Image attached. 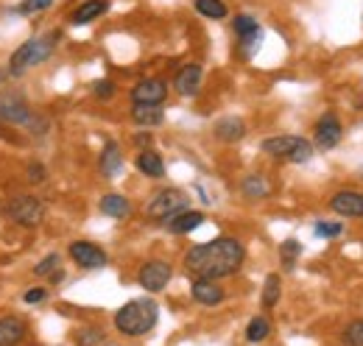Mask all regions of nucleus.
Instances as JSON below:
<instances>
[{"instance_id": "f257e3e1", "label": "nucleus", "mask_w": 363, "mask_h": 346, "mask_svg": "<svg viewBox=\"0 0 363 346\" xmlns=\"http://www.w3.org/2000/svg\"><path fill=\"white\" fill-rule=\"evenodd\" d=\"M246 257V249L235 238H216L210 243H199L184 255V268L196 279H221L232 277Z\"/></svg>"}, {"instance_id": "f03ea898", "label": "nucleus", "mask_w": 363, "mask_h": 346, "mask_svg": "<svg viewBox=\"0 0 363 346\" xmlns=\"http://www.w3.org/2000/svg\"><path fill=\"white\" fill-rule=\"evenodd\" d=\"M59 40H62V34H59V31H48V34H37V37L26 40V43L11 53L6 73H9L11 79H20V76H23V73H28L31 67H37V65L48 62V59L53 56V50H56Z\"/></svg>"}, {"instance_id": "7ed1b4c3", "label": "nucleus", "mask_w": 363, "mask_h": 346, "mask_svg": "<svg viewBox=\"0 0 363 346\" xmlns=\"http://www.w3.org/2000/svg\"><path fill=\"white\" fill-rule=\"evenodd\" d=\"M160 318V307L154 299H132L129 304H123L118 313H115V327L123 333V335H145L154 330Z\"/></svg>"}, {"instance_id": "20e7f679", "label": "nucleus", "mask_w": 363, "mask_h": 346, "mask_svg": "<svg viewBox=\"0 0 363 346\" xmlns=\"http://www.w3.org/2000/svg\"><path fill=\"white\" fill-rule=\"evenodd\" d=\"M260 148H263V154H269L274 160H291V162H296V165H302V162H308V160L313 157V145H311L308 140H302V137H288V134L263 140Z\"/></svg>"}, {"instance_id": "39448f33", "label": "nucleus", "mask_w": 363, "mask_h": 346, "mask_svg": "<svg viewBox=\"0 0 363 346\" xmlns=\"http://www.w3.org/2000/svg\"><path fill=\"white\" fill-rule=\"evenodd\" d=\"M182 210H187V196L177 187H165L148 201L145 216L154 218V221H168V218H174Z\"/></svg>"}, {"instance_id": "423d86ee", "label": "nucleus", "mask_w": 363, "mask_h": 346, "mask_svg": "<svg viewBox=\"0 0 363 346\" xmlns=\"http://www.w3.org/2000/svg\"><path fill=\"white\" fill-rule=\"evenodd\" d=\"M34 115V109L28 106L26 95L17 89H0V121L11 123V126H23L28 123Z\"/></svg>"}, {"instance_id": "0eeeda50", "label": "nucleus", "mask_w": 363, "mask_h": 346, "mask_svg": "<svg viewBox=\"0 0 363 346\" xmlns=\"http://www.w3.org/2000/svg\"><path fill=\"white\" fill-rule=\"evenodd\" d=\"M6 213H9L11 221H17L20 226L34 229V226H40L43 218H45V204H43V199H37V196H17V199H11V204L6 207Z\"/></svg>"}, {"instance_id": "6e6552de", "label": "nucleus", "mask_w": 363, "mask_h": 346, "mask_svg": "<svg viewBox=\"0 0 363 346\" xmlns=\"http://www.w3.org/2000/svg\"><path fill=\"white\" fill-rule=\"evenodd\" d=\"M171 265L168 262H162V260H148V262H143V268H140V274H137V282H140V288L143 291H151V294H157V291H162L168 282H171Z\"/></svg>"}, {"instance_id": "1a4fd4ad", "label": "nucleus", "mask_w": 363, "mask_h": 346, "mask_svg": "<svg viewBox=\"0 0 363 346\" xmlns=\"http://www.w3.org/2000/svg\"><path fill=\"white\" fill-rule=\"evenodd\" d=\"M232 28H235V34H238L240 53H243V56H252L255 48H257L260 40H263V28H260V23H257L255 17H249V14H238L235 23H232Z\"/></svg>"}, {"instance_id": "9d476101", "label": "nucleus", "mask_w": 363, "mask_h": 346, "mask_svg": "<svg viewBox=\"0 0 363 346\" xmlns=\"http://www.w3.org/2000/svg\"><path fill=\"white\" fill-rule=\"evenodd\" d=\"M70 257H73V262H79L82 268H90V271L104 268L106 260H109L106 252H104L101 246L90 243V240H73V243H70Z\"/></svg>"}, {"instance_id": "9b49d317", "label": "nucleus", "mask_w": 363, "mask_h": 346, "mask_svg": "<svg viewBox=\"0 0 363 346\" xmlns=\"http://www.w3.org/2000/svg\"><path fill=\"white\" fill-rule=\"evenodd\" d=\"M341 143V121L333 115V112H327V115H321L316 123V145L318 148H324V151H330V148H335Z\"/></svg>"}, {"instance_id": "f8f14e48", "label": "nucleus", "mask_w": 363, "mask_h": 346, "mask_svg": "<svg viewBox=\"0 0 363 346\" xmlns=\"http://www.w3.org/2000/svg\"><path fill=\"white\" fill-rule=\"evenodd\" d=\"M168 95V84L162 79H143L132 89V101L135 104H162Z\"/></svg>"}, {"instance_id": "ddd939ff", "label": "nucleus", "mask_w": 363, "mask_h": 346, "mask_svg": "<svg viewBox=\"0 0 363 346\" xmlns=\"http://www.w3.org/2000/svg\"><path fill=\"white\" fill-rule=\"evenodd\" d=\"M330 207L333 213L347 218H361L363 216V193H355V190H341L330 199Z\"/></svg>"}, {"instance_id": "4468645a", "label": "nucleus", "mask_w": 363, "mask_h": 346, "mask_svg": "<svg viewBox=\"0 0 363 346\" xmlns=\"http://www.w3.org/2000/svg\"><path fill=\"white\" fill-rule=\"evenodd\" d=\"M190 294H193L196 302L204 304V307H216V304L224 302V288L216 279H196Z\"/></svg>"}, {"instance_id": "2eb2a0df", "label": "nucleus", "mask_w": 363, "mask_h": 346, "mask_svg": "<svg viewBox=\"0 0 363 346\" xmlns=\"http://www.w3.org/2000/svg\"><path fill=\"white\" fill-rule=\"evenodd\" d=\"M201 79H204L201 65H184L179 73H177V79H174V86H177V92H179V95L187 98V95H196V92H199Z\"/></svg>"}, {"instance_id": "dca6fc26", "label": "nucleus", "mask_w": 363, "mask_h": 346, "mask_svg": "<svg viewBox=\"0 0 363 346\" xmlns=\"http://www.w3.org/2000/svg\"><path fill=\"white\" fill-rule=\"evenodd\" d=\"M201 223H204V213H196V210H182V213L165 221L168 232H174V235H187V232L199 229Z\"/></svg>"}, {"instance_id": "f3484780", "label": "nucleus", "mask_w": 363, "mask_h": 346, "mask_svg": "<svg viewBox=\"0 0 363 346\" xmlns=\"http://www.w3.org/2000/svg\"><path fill=\"white\" fill-rule=\"evenodd\" d=\"M26 338V324L17 316L0 318V346H20Z\"/></svg>"}, {"instance_id": "a211bd4d", "label": "nucleus", "mask_w": 363, "mask_h": 346, "mask_svg": "<svg viewBox=\"0 0 363 346\" xmlns=\"http://www.w3.org/2000/svg\"><path fill=\"white\" fill-rule=\"evenodd\" d=\"M132 121L137 126H160L165 121V112H162V104H135L132 109Z\"/></svg>"}, {"instance_id": "6ab92c4d", "label": "nucleus", "mask_w": 363, "mask_h": 346, "mask_svg": "<svg viewBox=\"0 0 363 346\" xmlns=\"http://www.w3.org/2000/svg\"><path fill=\"white\" fill-rule=\"evenodd\" d=\"M109 11V0H84L76 11H73V26H87L92 20H98L101 14H106Z\"/></svg>"}, {"instance_id": "aec40b11", "label": "nucleus", "mask_w": 363, "mask_h": 346, "mask_svg": "<svg viewBox=\"0 0 363 346\" xmlns=\"http://www.w3.org/2000/svg\"><path fill=\"white\" fill-rule=\"evenodd\" d=\"M98 210L109 218H126L132 213V201L121 193H106L101 201H98Z\"/></svg>"}, {"instance_id": "412c9836", "label": "nucleus", "mask_w": 363, "mask_h": 346, "mask_svg": "<svg viewBox=\"0 0 363 346\" xmlns=\"http://www.w3.org/2000/svg\"><path fill=\"white\" fill-rule=\"evenodd\" d=\"M98 165H101V173H104V176H118V171L123 168V157H121V148H118L115 140H109V143L104 145Z\"/></svg>"}, {"instance_id": "4be33fe9", "label": "nucleus", "mask_w": 363, "mask_h": 346, "mask_svg": "<svg viewBox=\"0 0 363 346\" xmlns=\"http://www.w3.org/2000/svg\"><path fill=\"white\" fill-rule=\"evenodd\" d=\"M137 171L151 176V179H160V176H165V162H162V157L157 151L145 148V151L137 154Z\"/></svg>"}, {"instance_id": "5701e85b", "label": "nucleus", "mask_w": 363, "mask_h": 346, "mask_svg": "<svg viewBox=\"0 0 363 346\" xmlns=\"http://www.w3.org/2000/svg\"><path fill=\"white\" fill-rule=\"evenodd\" d=\"M243 134H246V123H243L240 118H235V115L221 118V121L216 123V137L224 140V143H238Z\"/></svg>"}, {"instance_id": "b1692460", "label": "nucleus", "mask_w": 363, "mask_h": 346, "mask_svg": "<svg viewBox=\"0 0 363 346\" xmlns=\"http://www.w3.org/2000/svg\"><path fill=\"white\" fill-rule=\"evenodd\" d=\"M196 11L207 20H224L229 11H227V3L224 0H193Z\"/></svg>"}, {"instance_id": "393cba45", "label": "nucleus", "mask_w": 363, "mask_h": 346, "mask_svg": "<svg viewBox=\"0 0 363 346\" xmlns=\"http://www.w3.org/2000/svg\"><path fill=\"white\" fill-rule=\"evenodd\" d=\"M240 190H243L246 199H266L272 193V187H269V182L263 176H246L243 184H240Z\"/></svg>"}, {"instance_id": "a878e982", "label": "nucleus", "mask_w": 363, "mask_h": 346, "mask_svg": "<svg viewBox=\"0 0 363 346\" xmlns=\"http://www.w3.org/2000/svg\"><path fill=\"white\" fill-rule=\"evenodd\" d=\"M269 333H272V324H269L263 316H257V318H252L249 327H246V341H249V344H260V341L269 338Z\"/></svg>"}, {"instance_id": "bb28decb", "label": "nucleus", "mask_w": 363, "mask_h": 346, "mask_svg": "<svg viewBox=\"0 0 363 346\" xmlns=\"http://www.w3.org/2000/svg\"><path fill=\"white\" fill-rule=\"evenodd\" d=\"M279 294H282L279 274H269L266 282H263V307H274V304L279 302Z\"/></svg>"}, {"instance_id": "cd10ccee", "label": "nucleus", "mask_w": 363, "mask_h": 346, "mask_svg": "<svg viewBox=\"0 0 363 346\" xmlns=\"http://www.w3.org/2000/svg\"><path fill=\"white\" fill-rule=\"evenodd\" d=\"M59 262H62V257H59L56 252H50V255H45V257L34 265V274H37V277H50V274L59 268Z\"/></svg>"}, {"instance_id": "c85d7f7f", "label": "nucleus", "mask_w": 363, "mask_h": 346, "mask_svg": "<svg viewBox=\"0 0 363 346\" xmlns=\"http://www.w3.org/2000/svg\"><path fill=\"white\" fill-rule=\"evenodd\" d=\"M50 6H53V0H23L14 11L31 17V14H40V11H45V9H50Z\"/></svg>"}, {"instance_id": "c756f323", "label": "nucleus", "mask_w": 363, "mask_h": 346, "mask_svg": "<svg viewBox=\"0 0 363 346\" xmlns=\"http://www.w3.org/2000/svg\"><path fill=\"white\" fill-rule=\"evenodd\" d=\"M344 341L350 346H363V318L352 321V324L344 330Z\"/></svg>"}, {"instance_id": "7c9ffc66", "label": "nucleus", "mask_w": 363, "mask_h": 346, "mask_svg": "<svg viewBox=\"0 0 363 346\" xmlns=\"http://www.w3.org/2000/svg\"><path fill=\"white\" fill-rule=\"evenodd\" d=\"M279 255H282V262L291 268V265H294V260L302 255V246H299L296 240H285V243H282V249H279Z\"/></svg>"}, {"instance_id": "2f4dec72", "label": "nucleus", "mask_w": 363, "mask_h": 346, "mask_svg": "<svg viewBox=\"0 0 363 346\" xmlns=\"http://www.w3.org/2000/svg\"><path fill=\"white\" fill-rule=\"evenodd\" d=\"M104 344V333L95 330V327H87L79 333V346H101Z\"/></svg>"}, {"instance_id": "473e14b6", "label": "nucleus", "mask_w": 363, "mask_h": 346, "mask_svg": "<svg viewBox=\"0 0 363 346\" xmlns=\"http://www.w3.org/2000/svg\"><path fill=\"white\" fill-rule=\"evenodd\" d=\"M341 223H335V221H318L316 223V235L318 238H338L341 235Z\"/></svg>"}, {"instance_id": "72a5a7b5", "label": "nucleus", "mask_w": 363, "mask_h": 346, "mask_svg": "<svg viewBox=\"0 0 363 346\" xmlns=\"http://www.w3.org/2000/svg\"><path fill=\"white\" fill-rule=\"evenodd\" d=\"M92 92H95V98L109 101V98L115 95V84H112L109 79H101V82H95V84H92Z\"/></svg>"}, {"instance_id": "f704fd0d", "label": "nucleus", "mask_w": 363, "mask_h": 346, "mask_svg": "<svg viewBox=\"0 0 363 346\" xmlns=\"http://www.w3.org/2000/svg\"><path fill=\"white\" fill-rule=\"evenodd\" d=\"M26 176H28V182H31V184H40V182H45L48 173L40 162H31V165H28V171H26Z\"/></svg>"}, {"instance_id": "c9c22d12", "label": "nucleus", "mask_w": 363, "mask_h": 346, "mask_svg": "<svg viewBox=\"0 0 363 346\" xmlns=\"http://www.w3.org/2000/svg\"><path fill=\"white\" fill-rule=\"evenodd\" d=\"M48 299V291L45 288H31V291H26V296H23V302L26 304H40Z\"/></svg>"}, {"instance_id": "e433bc0d", "label": "nucleus", "mask_w": 363, "mask_h": 346, "mask_svg": "<svg viewBox=\"0 0 363 346\" xmlns=\"http://www.w3.org/2000/svg\"><path fill=\"white\" fill-rule=\"evenodd\" d=\"M148 143H151V137H148V134H145V137H137V145H148Z\"/></svg>"}, {"instance_id": "4c0bfd02", "label": "nucleus", "mask_w": 363, "mask_h": 346, "mask_svg": "<svg viewBox=\"0 0 363 346\" xmlns=\"http://www.w3.org/2000/svg\"><path fill=\"white\" fill-rule=\"evenodd\" d=\"M9 79V73H0V82H6Z\"/></svg>"}, {"instance_id": "58836bf2", "label": "nucleus", "mask_w": 363, "mask_h": 346, "mask_svg": "<svg viewBox=\"0 0 363 346\" xmlns=\"http://www.w3.org/2000/svg\"><path fill=\"white\" fill-rule=\"evenodd\" d=\"M3 134H6V131H3V121H0V137H3Z\"/></svg>"}]
</instances>
